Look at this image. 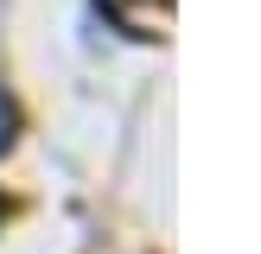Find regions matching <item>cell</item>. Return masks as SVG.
Segmentation results:
<instances>
[{
    "instance_id": "6da1fadb",
    "label": "cell",
    "mask_w": 261,
    "mask_h": 254,
    "mask_svg": "<svg viewBox=\"0 0 261 254\" xmlns=\"http://www.w3.org/2000/svg\"><path fill=\"white\" fill-rule=\"evenodd\" d=\"M13 134H19V108H13V102L0 96V152L13 146Z\"/></svg>"
}]
</instances>
